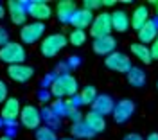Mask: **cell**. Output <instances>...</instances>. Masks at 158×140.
<instances>
[{
  "label": "cell",
  "mask_w": 158,
  "mask_h": 140,
  "mask_svg": "<svg viewBox=\"0 0 158 140\" xmlns=\"http://www.w3.org/2000/svg\"><path fill=\"white\" fill-rule=\"evenodd\" d=\"M25 58H27L25 49L18 41H9L7 45L0 47V61L7 63L9 67H13V65H23Z\"/></svg>",
  "instance_id": "cell-2"
},
{
  "label": "cell",
  "mask_w": 158,
  "mask_h": 140,
  "mask_svg": "<svg viewBox=\"0 0 158 140\" xmlns=\"http://www.w3.org/2000/svg\"><path fill=\"white\" fill-rule=\"evenodd\" d=\"M149 49H151V58H153V60H158V38L151 43Z\"/></svg>",
  "instance_id": "cell-31"
},
{
  "label": "cell",
  "mask_w": 158,
  "mask_h": 140,
  "mask_svg": "<svg viewBox=\"0 0 158 140\" xmlns=\"http://www.w3.org/2000/svg\"><path fill=\"white\" fill-rule=\"evenodd\" d=\"M94 20H95L94 13H92V11H88V9H85V7H81V9H77L76 13H74V16H72L70 23H72L76 29L85 31L86 27H92Z\"/></svg>",
  "instance_id": "cell-13"
},
{
  "label": "cell",
  "mask_w": 158,
  "mask_h": 140,
  "mask_svg": "<svg viewBox=\"0 0 158 140\" xmlns=\"http://www.w3.org/2000/svg\"><path fill=\"white\" fill-rule=\"evenodd\" d=\"M20 122L23 128L27 130H38L41 128V113L36 106L32 104H27L22 108V113H20Z\"/></svg>",
  "instance_id": "cell-6"
},
{
  "label": "cell",
  "mask_w": 158,
  "mask_h": 140,
  "mask_svg": "<svg viewBox=\"0 0 158 140\" xmlns=\"http://www.w3.org/2000/svg\"><path fill=\"white\" fill-rule=\"evenodd\" d=\"M131 52L135 54V58L138 61H142V63H151L153 58H151V49H149L148 45H144V43H133L131 45Z\"/></svg>",
  "instance_id": "cell-21"
},
{
  "label": "cell",
  "mask_w": 158,
  "mask_h": 140,
  "mask_svg": "<svg viewBox=\"0 0 158 140\" xmlns=\"http://www.w3.org/2000/svg\"><path fill=\"white\" fill-rule=\"evenodd\" d=\"M146 140H158V133H151Z\"/></svg>",
  "instance_id": "cell-34"
},
{
  "label": "cell",
  "mask_w": 158,
  "mask_h": 140,
  "mask_svg": "<svg viewBox=\"0 0 158 140\" xmlns=\"http://www.w3.org/2000/svg\"><path fill=\"white\" fill-rule=\"evenodd\" d=\"M27 4L25 2H18V0H11L7 2V13H9V18L15 25H25L27 20Z\"/></svg>",
  "instance_id": "cell-9"
},
{
  "label": "cell",
  "mask_w": 158,
  "mask_h": 140,
  "mask_svg": "<svg viewBox=\"0 0 158 140\" xmlns=\"http://www.w3.org/2000/svg\"><path fill=\"white\" fill-rule=\"evenodd\" d=\"M69 43V38L61 32H54V34H49L41 40V47H40V52L45 56V58H54L56 54H59L61 50L65 49V45Z\"/></svg>",
  "instance_id": "cell-3"
},
{
  "label": "cell",
  "mask_w": 158,
  "mask_h": 140,
  "mask_svg": "<svg viewBox=\"0 0 158 140\" xmlns=\"http://www.w3.org/2000/svg\"><path fill=\"white\" fill-rule=\"evenodd\" d=\"M70 45H74V47H81V45H85L86 43V32L81 29H74L70 32Z\"/></svg>",
  "instance_id": "cell-25"
},
{
  "label": "cell",
  "mask_w": 158,
  "mask_h": 140,
  "mask_svg": "<svg viewBox=\"0 0 158 140\" xmlns=\"http://www.w3.org/2000/svg\"><path fill=\"white\" fill-rule=\"evenodd\" d=\"M27 13L34 20L43 22V20H49L50 14H52V9L47 2H41V0H32L27 4Z\"/></svg>",
  "instance_id": "cell-10"
},
{
  "label": "cell",
  "mask_w": 158,
  "mask_h": 140,
  "mask_svg": "<svg viewBox=\"0 0 158 140\" xmlns=\"http://www.w3.org/2000/svg\"><path fill=\"white\" fill-rule=\"evenodd\" d=\"M128 83L133 84V86H142V84L146 83V72L142 68L133 67V68L128 72Z\"/></svg>",
  "instance_id": "cell-23"
},
{
  "label": "cell",
  "mask_w": 158,
  "mask_h": 140,
  "mask_svg": "<svg viewBox=\"0 0 158 140\" xmlns=\"http://www.w3.org/2000/svg\"><path fill=\"white\" fill-rule=\"evenodd\" d=\"M7 43H9V34H7V29L0 25V47H4V45H7Z\"/></svg>",
  "instance_id": "cell-30"
},
{
  "label": "cell",
  "mask_w": 158,
  "mask_h": 140,
  "mask_svg": "<svg viewBox=\"0 0 158 140\" xmlns=\"http://www.w3.org/2000/svg\"><path fill=\"white\" fill-rule=\"evenodd\" d=\"M111 23H113V29L118 32H126L131 25V18L128 16L126 11H113L111 13Z\"/></svg>",
  "instance_id": "cell-19"
},
{
  "label": "cell",
  "mask_w": 158,
  "mask_h": 140,
  "mask_svg": "<svg viewBox=\"0 0 158 140\" xmlns=\"http://www.w3.org/2000/svg\"><path fill=\"white\" fill-rule=\"evenodd\" d=\"M85 122L88 124V128L94 133H101V131L106 130V120H104V117L101 115V113H97V111H90V113H86V117H85Z\"/></svg>",
  "instance_id": "cell-20"
},
{
  "label": "cell",
  "mask_w": 158,
  "mask_h": 140,
  "mask_svg": "<svg viewBox=\"0 0 158 140\" xmlns=\"http://www.w3.org/2000/svg\"><path fill=\"white\" fill-rule=\"evenodd\" d=\"M4 14H6V9H4V6H2V4H0V20H2V18H4Z\"/></svg>",
  "instance_id": "cell-35"
},
{
  "label": "cell",
  "mask_w": 158,
  "mask_h": 140,
  "mask_svg": "<svg viewBox=\"0 0 158 140\" xmlns=\"http://www.w3.org/2000/svg\"><path fill=\"white\" fill-rule=\"evenodd\" d=\"M92 108H94V111H97V113H101V115L104 117V115H108V113H113L115 102H113V99H111L110 95L101 93V95H97L95 102L92 104Z\"/></svg>",
  "instance_id": "cell-16"
},
{
  "label": "cell",
  "mask_w": 158,
  "mask_h": 140,
  "mask_svg": "<svg viewBox=\"0 0 158 140\" xmlns=\"http://www.w3.org/2000/svg\"><path fill=\"white\" fill-rule=\"evenodd\" d=\"M36 140H58L56 131L49 126H41L36 130Z\"/></svg>",
  "instance_id": "cell-26"
},
{
  "label": "cell",
  "mask_w": 158,
  "mask_h": 140,
  "mask_svg": "<svg viewBox=\"0 0 158 140\" xmlns=\"http://www.w3.org/2000/svg\"><path fill=\"white\" fill-rule=\"evenodd\" d=\"M102 6V0H85L83 2V7L88 11H94V9H99Z\"/></svg>",
  "instance_id": "cell-28"
},
{
  "label": "cell",
  "mask_w": 158,
  "mask_h": 140,
  "mask_svg": "<svg viewBox=\"0 0 158 140\" xmlns=\"http://www.w3.org/2000/svg\"><path fill=\"white\" fill-rule=\"evenodd\" d=\"M20 113H22V106H20V101L16 97H9V99L4 102L2 111H0V117L6 124H15V120L20 119Z\"/></svg>",
  "instance_id": "cell-8"
},
{
  "label": "cell",
  "mask_w": 158,
  "mask_h": 140,
  "mask_svg": "<svg viewBox=\"0 0 158 140\" xmlns=\"http://www.w3.org/2000/svg\"><path fill=\"white\" fill-rule=\"evenodd\" d=\"M156 16H158V2H156Z\"/></svg>",
  "instance_id": "cell-38"
},
{
  "label": "cell",
  "mask_w": 158,
  "mask_h": 140,
  "mask_svg": "<svg viewBox=\"0 0 158 140\" xmlns=\"http://www.w3.org/2000/svg\"><path fill=\"white\" fill-rule=\"evenodd\" d=\"M149 22V9L146 6H138L131 14V27L137 29V32Z\"/></svg>",
  "instance_id": "cell-18"
},
{
  "label": "cell",
  "mask_w": 158,
  "mask_h": 140,
  "mask_svg": "<svg viewBox=\"0 0 158 140\" xmlns=\"http://www.w3.org/2000/svg\"><path fill=\"white\" fill-rule=\"evenodd\" d=\"M7 76L16 83H27L34 76V68L29 65H13L7 68Z\"/></svg>",
  "instance_id": "cell-12"
},
{
  "label": "cell",
  "mask_w": 158,
  "mask_h": 140,
  "mask_svg": "<svg viewBox=\"0 0 158 140\" xmlns=\"http://www.w3.org/2000/svg\"><path fill=\"white\" fill-rule=\"evenodd\" d=\"M45 32V23L43 22H31V23H25L22 31H20V40L22 43H36V41L41 38V34Z\"/></svg>",
  "instance_id": "cell-5"
},
{
  "label": "cell",
  "mask_w": 158,
  "mask_h": 140,
  "mask_svg": "<svg viewBox=\"0 0 158 140\" xmlns=\"http://www.w3.org/2000/svg\"><path fill=\"white\" fill-rule=\"evenodd\" d=\"M158 22H155V20H149L142 29L138 31V40H140V43H153V41L156 40L158 36Z\"/></svg>",
  "instance_id": "cell-17"
},
{
  "label": "cell",
  "mask_w": 158,
  "mask_h": 140,
  "mask_svg": "<svg viewBox=\"0 0 158 140\" xmlns=\"http://www.w3.org/2000/svg\"><path fill=\"white\" fill-rule=\"evenodd\" d=\"M102 6L110 7V6H115V2H111V0H102Z\"/></svg>",
  "instance_id": "cell-33"
},
{
  "label": "cell",
  "mask_w": 158,
  "mask_h": 140,
  "mask_svg": "<svg viewBox=\"0 0 158 140\" xmlns=\"http://www.w3.org/2000/svg\"><path fill=\"white\" fill-rule=\"evenodd\" d=\"M113 29V23H111V14L110 13H101L95 16V20L90 27V34L94 36V40L97 38H104L110 36V32Z\"/></svg>",
  "instance_id": "cell-4"
},
{
  "label": "cell",
  "mask_w": 158,
  "mask_h": 140,
  "mask_svg": "<svg viewBox=\"0 0 158 140\" xmlns=\"http://www.w3.org/2000/svg\"><path fill=\"white\" fill-rule=\"evenodd\" d=\"M65 115L70 117V120L76 124V122H83V115H81V110L79 106H65Z\"/></svg>",
  "instance_id": "cell-27"
},
{
  "label": "cell",
  "mask_w": 158,
  "mask_h": 140,
  "mask_svg": "<svg viewBox=\"0 0 158 140\" xmlns=\"http://www.w3.org/2000/svg\"><path fill=\"white\" fill-rule=\"evenodd\" d=\"M7 99H9L7 97V84L0 79V104H4Z\"/></svg>",
  "instance_id": "cell-29"
},
{
  "label": "cell",
  "mask_w": 158,
  "mask_h": 140,
  "mask_svg": "<svg viewBox=\"0 0 158 140\" xmlns=\"http://www.w3.org/2000/svg\"><path fill=\"white\" fill-rule=\"evenodd\" d=\"M70 133H72V137H76V138H92L95 133L88 128V124L83 120V122H76V124H72V128H70Z\"/></svg>",
  "instance_id": "cell-22"
},
{
  "label": "cell",
  "mask_w": 158,
  "mask_h": 140,
  "mask_svg": "<svg viewBox=\"0 0 158 140\" xmlns=\"http://www.w3.org/2000/svg\"><path fill=\"white\" fill-rule=\"evenodd\" d=\"M97 90H95V86H85L83 90L79 92V101L83 102V104H94L95 99H97Z\"/></svg>",
  "instance_id": "cell-24"
},
{
  "label": "cell",
  "mask_w": 158,
  "mask_h": 140,
  "mask_svg": "<svg viewBox=\"0 0 158 140\" xmlns=\"http://www.w3.org/2000/svg\"><path fill=\"white\" fill-rule=\"evenodd\" d=\"M76 11H77L76 2H72V0H59L58 6H56V14L63 23H69Z\"/></svg>",
  "instance_id": "cell-15"
},
{
  "label": "cell",
  "mask_w": 158,
  "mask_h": 140,
  "mask_svg": "<svg viewBox=\"0 0 158 140\" xmlns=\"http://www.w3.org/2000/svg\"><path fill=\"white\" fill-rule=\"evenodd\" d=\"M0 140H13V138H11V137H2Z\"/></svg>",
  "instance_id": "cell-37"
},
{
  "label": "cell",
  "mask_w": 158,
  "mask_h": 140,
  "mask_svg": "<svg viewBox=\"0 0 158 140\" xmlns=\"http://www.w3.org/2000/svg\"><path fill=\"white\" fill-rule=\"evenodd\" d=\"M61 140H76V138H61Z\"/></svg>",
  "instance_id": "cell-39"
},
{
  "label": "cell",
  "mask_w": 158,
  "mask_h": 140,
  "mask_svg": "<svg viewBox=\"0 0 158 140\" xmlns=\"http://www.w3.org/2000/svg\"><path fill=\"white\" fill-rule=\"evenodd\" d=\"M135 113V102L129 99H122L115 104V110H113V119L117 124H122Z\"/></svg>",
  "instance_id": "cell-11"
},
{
  "label": "cell",
  "mask_w": 158,
  "mask_h": 140,
  "mask_svg": "<svg viewBox=\"0 0 158 140\" xmlns=\"http://www.w3.org/2000/svg\"><path fill=\"white\" fill-rule=\"evenodd\" d=\"M115 47H117V41L113 36H104V38H97L94 40V52L95 54H101V56H110L115 52Z\"/></svg>",
  "instance_id": "cell-14"
},
{
  "label": "cell",
  "mask_w": 158,
  "mask_h": 140,
  "mask_svg": "<svg viewBox=\"0 0 158 140\" xmlns=\"http://www.w3.org/2000/svg\"><path fill=\"white\" fill-rule=\"evenodd\" d=\"M106 67L110 70H115V72H120V74H128L129 70L133 68L131 67V60H129L128 56L124 54V52H113V54H110L106 56Z\"/></svg>",
  "instance_id": "cell-7"
},
{
  "label": "cell",
  "mask_w": 158,
  "mask_h": 140,
  "mask_svg": "<svg viewBox=\"0 0 158 140\" xmlns=\"http://www.w3.org/2000/svg\"><path fill=\"white\" fill-rule=\"evenodd\" d=\"M124 140H142V135H138V133H129L124 137Z\"/></svg>",
  "instance_id": "cell-32"
},
{
  "label": "cell",
  "mask_w": 158,
  "mask_h": 140,
  "mask_svg": "<svg viewBox=\"0 0 158 140\" xmlns=\"http://www.w3.org/2000/svg\"><path fill=\"white\" fill-rule=\"evenodd\" d=\"M77 81L70 74H61L50 83V95H54L56 99L61 97H76L77 93Z\"/></svg>",
  "instance_id": "cell-1"
},
{
  "label": "cell",
  "mask_w": 158,
  "mask_h": 140,
  "mask_svg": "<svg viewBox=\"0 0 158 140\" xmlns=\"http://www.w3.org/2000/svg\"><path fill=\"white\" fill-rule=\"evenodd\" d=\"M70 61H72V63H70V65H72V67H77V58H72V60H70Z\"/></svg>",
  "instance_id": "cell-36"
}]
</instances>
